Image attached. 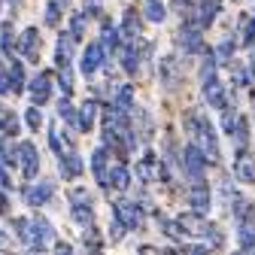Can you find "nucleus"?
Masks as SVG:
<instances>
[{"instance_id":"obj_1","label":"nucleus","mask_w":255,"mask_h":255,"mask_svg":"<svg viewBox=\"0 0 255 255\" xmlns=\"http://www.w3.org/2000/svg\"><path fill=\"white\" fill-rule=\"evenodd\" d=\"M176 46L182 49V55H201L207 49L204 43V27L198 24V18H182L179 27H176Z\"/></svg>"},{"instance_id":"obj_2","label":"nucleus","mask_w":255,"mask_h":255,"mask_svg":"<svg viewBox=\"0 0 255 255\" xmlns=\"http://www.w3.org/2000/svg\"><path fill=\"white\" fill-rule=\"evenodd\" d=\"M179 167H182V173L188 176V182H201V179H204V173H207V158H204V152L198 149V143H185V146H182Z\"/></svg>"},{"instance_id":"obj_3","label":"nucleus","mask_w":255,"mask_h":255,"mask_svg":"<svg viewBox=\"0 0 255 255\" xmlns=\"http://www.w3.org/2000/svg\"><path fill=\"white\" fill-rule=\"evenodd\" d=\"M195 143H198V149L204 152L207 164H219L222 152H219V140H216V128L210 125V119H207V116H201V122H198V131H195Z\"/></svg>"},{"instance_id":"obj_4","label":"nucleus","mask_w":255,"mask_h":255,"mask_svg":"<svg viewBox=\"0 0 255 255\" xmlns=\"http://www.w3.org/2000/svg\"><path fill=\"white\" fill-rule=\"evenodd\" d=\"M107 61H110V58H107V52H104L101 40H91V43H85V49H82V55H79V73L88 79V76L98 73Z\"/></svg>"},{"instance_id":"obj_5","label":"nucleus","mask_w":255,"mask_h":255,"mask_svg":"<svg viewBox=\"0 0 255 255\" xmlns=\"http://www.w3.org/2000/svg\"><path fill=\"white\" fill-rule=\"evenodd\" d=\"M113 216L122 222L128 231H134V228L143 225V207H140L137 201H128V198H119V201L113 204Z\"/></svg>"},{"instance_id":"obj_6","label":"nucleus","mask_w":255,"mask_h":255,"mask_svg":"<svg viewBox=\"0 0 255 255\" xmlns=\"http://www.w3.org/2000/svg\"><path fill=\"white\" fill-rule=\"evenodd\" d=\"M40 27H24L21 34H18V46H15V55H21L24 61L30 64H40Z\"/></svg>"},{"instance_id":"obj_7","label":"nucleus","mask_w":255,"mask_h":255,"mask_svg":"<svg viewBox=\"0 0 255 255\" xmlns=\"http://www.w3.org/2000/svg\"><path fill=\"white\" fill-rule=\"evenodd\" d=\"M185 201H188V210L198 213V216H207L210 213V204H213V195H210V185L201 179V182H191L188 191H185Z\"/></svg>"},{"instance_id":"obj_8","label":"nucleus","mask_w":255,"mask_h":255,"mask_svg":"<svg viewBox=\"0 0 255 255\" xmlns=\"http://www.w3.org/2000/svg\"><path fill=\"white\" fill-rule=\"evenodd\" d=\"M18 167H21L24 179H37V173H40V152L30 140L18 143Z\"/></svg>"},{"instance_id":"obj_9","label":"nucleus","mask_w":255,"mask_h":255,"mask_svg":"<svg viewBox=\"0 0 255 255\" xmlns=\"http://www.w3.org/2000/svg\"><path fill=\"white\" fill-rule=\"evenodd\" d=\"M140 30H143V12L134 9V6H128L122 21H119V34H122V43H134L140 40Z\"/></svg>"},{"instance_id":"obj_10","label":"nucleus","mask_w":255,"mask_h":255,"mask_svg":"<svg viewBox=\"0 0 255 255\" xmlns=\"http://www.w3.org/2000/svg\"><path fill=\"white\" fill-rule=\"evenodd\" d=\"M201 94H204V101H207L213 110H225V107H231V104H228V88L222 85L216 76L201 82Z\"/></svg>"},{"instance_id":"obj_11","label":"nucleus","mask_w":255,"mask_h":255,"mask_svg":"<svg viewBox=\"0 0 255 255\" xmlns=\"http://www.w3.org/2000/svg\"><path fill=\"white\" fill-rule=\"evenodd\" d=\"M27 91H30V104H34V107H43V104L52 98V73H49V70H40L34 79L27 82Z\"/></svg>"},{"instance_id":"obj_12","label":"nucleus","mask_w":255,"mask_h":255,"mask_svg":"<svg viewBox=\"0 0 255 255\" xmlns=\"http://www.w3.org/2000/svg\"><path fill=\"white\" fill-rule=\"evenodd\" d=\"M76 40L67 34V30H58V40H55V67H70L73 55H76Z\"/></svg>"},{"instance_id":"obj_13","label":"nucleus","mask_w":255,"mask_h":255,"mask_svg":"<svg viewBox=\"0 0 255 255\" xmlns=\"http://www.w3.org/2000/svg\"><path fill=\"white\" fill-rule=\"evenodd\" d=\"M91 173L101 188H110V152H107V146H98L91 152Z\"/></svg>"},{"instance_id":"obj_14","label":"nucleus","mask_w":255,"mask_h":255,"mask_svg":"<svg viewBox=\"0 0 255 255\" xmlns=\"http://www.w3.org/2000/svg\"><path fill=\"white\" fill-rule=\"evenodd\" d=\"M116 55H119V67H122L128 76H134V73L140 70V61H143V58H140V46H137V43H122V49H119Z\"/></svg>"},{"instance_id":"obj_15","label":"nucleus","mask_w":255,"mask_h":255,"mask_svg":"<svg viewBox=\"0 0 255 255\" xmlns=\"http://www.w3.org/2000/svg\"><path fill=\"white\" fill-rule=\"evenodd\" d=\"M82 170H85V164H82L79 152L67 149L64 155H58V173H61V179H76Z\"/></svg>"},{"instance_id":"obj_16","label":"nucleus","mask_w":255,"mask_h":255,"mask_svg":"<svg viewBox=\"0 0 255 255\" xmlns=\"http://www.w3.org/2000/svg\"><path fill=\"white\" fill-rule=\"evenodd\" d=\"M219 12H222V0H198V3H195V18H198V24L204 30L216 24Z\"/></svg>"},{"instance_id":"obj_17","label":"nucleus","mask_w":255,"mask_h":255,"mask_svg":"<svg viewBox=\"0 0 255 255\" xmlns=\"http://www.w3.org/2000/svg\"><path fill=\"white\" fill-rule=\"evenodd\" d=\"M234 179L237 182H255V155H249L246 149H240L237 152V158H234Z\"/></svg>"},{"instance_id":"obj_18","label":"nucleus","mask_w":255,"mask_h":255,"mask_svg":"<svg viewBox=\"0 0 255 255\" xmlns=\"http://www.w3.org/2000/svg\"><path fill=\"white\" fill-rule=\"evenodd\" d=\"M55 195V185L52 182H30L27 188H24V201H27V207H43V204H49V198Z\"/></svg>"},{"instance_id":"obj_19","label":"nucleus","mask_w":255,"mask_h":255,"mask_svg":"<svg viewBox=\"0 0 255 255\" xmlns=\"http://www.w3.org/2000/svg\"><path fill=\"white\" fill-rule=\"evenodd\" d=\"M70 12V0H46V12H43V24L61 30V18Z\"/></svg>"},{"instance_id":"obj_20","label":"nucleus","mask_w":255,"mask_h":255,"mask_svg":"<svg viewBox=\"0 0 255 255\" xmlns=\"http://www.w3.org/2000/svg\"><path fill=\"white\" fill-rule=\"evenodd\" d=\"M158 79L167 91H173L179 85V67H176V55H164L161 64H158Z\"/></svg>"},{"instance_id":"obj_21","label":"nucleus","mask_w":255,"mask_h":255,"mask_svg":"<svg viewBox=\"0 0 255 255\" xmlns=\"http://www.w3.org/2000/svg\"><path fill=\"white\" fill-rule=\"evenodd\" d=\"M137 176H140V182H155L158 179V170H161V158H158L155 152H146L140 161H137Z\"/></svg>"},{"instance_id":"obj_22","label":"nucleus","mask_w":255,"mask_h":255,"mask_svg":"<svg viewBox=\"0 0 255 255\" xmlns=\"http://www.w3.org/2000/svg\"><path fill=\"white\" fill-rule=\"evenodd\" d=\"M6 67H9V85H12V94H21L27 88V76H24V64L21 58H6Z\"/></svg>"},{"instance_id":"obj_23","label":"nucleus","mask_w":255,"mask_h":255,"mask_svg":"<svg viewBox=\"0 0 255 255\" xmlns=\"http://www.w3.org/2000/svg\"><path fill=\"white\" fill-rule=\"evenodd\" d=\"M119 113H131L134 110V85H116L113 88V101H110Z\"/></svg>"},{"instance_id":"obj_24","label":"nucleus","mask_w":255,"mask_h":255,"mask_svg":"<svg viewBox=\"0 0 255 255\" xmlns=\"http://www.w3.org/2000/svg\"><path fill=\"white\" fill-rule=\"evenodd\" d=\"M15 46H18L15 27H12V21H3V24H0V55H3V58H12V55H15Z\"/></svg>"},{"instance_id":"obj_25","label":"nucleus","mask_w":255,"mask_h":255,"mask_svg":"<svg viewBox=\"0 0 255 255\" xmlns=\"http://www.w3.org/2000/svg\"><path fill=\"white\" fill-rule=\"evenodd\" d=\"M110 188H116V191H128V188H131V170H128L125 161L110 164Z\"/></svg>"},{"instance_id":"obj_26","label":"nucleus","mask_w":255,"mask_h":255,"mask_svg":"<svg viewBox=\"0 0 255 255\" xmlns=\"http://www.w3.org/2000/svg\"><path fill=\"white\" fill-rule=\"evenodd\" d=\"M0 134L9 137V140H15V137L21 134V119H18V113L0 110Z\"/></svg>"},{"instance_id":"obj_27","label":"nucleus","mask_w":255,"mask_h":255,"mask_svg":"<svg viewBox=\"0 0 255 255\" xmlns=\"http://www.w3.org/2000/svg\"><path fill=\"white\" fill-rule=\"evenodd\" d=\"M140 12H143V18H146V21H152V24H161V21L167 18V6H164V0H146V6H143Z\"/></svg>"},{"instance_id":"obj_28","label":"nucleus","mask_w":255,"mask_h":255,"mask_svg":"<svg viewBox=\"0 0 255 255\" xmlns=\"http://www.w3.org/2000/svg\"><path fill=\"white\" fill-rule=\"evenodd\" d=\"M67 18H70V21H67V27H64V30H67L76 43H82V40H85V24H88V18L82 15V9H79V12H67Z\"/></svg>"},{"instance_id":"obj_29","label":"nucleus","mask_w":255,"mask_h":255,"mask_svg":"<svg viewBox=\"0 0 255 255\" xmlns=\"http://www.w3.org/2000/svg\"><path fill=\"white\" fill-rule=\"evenodd\" d=\"M94 116H98V104H94V101H85V104L79 107V119H76V125H79L82 134H88L91 128H94Z\"/></svg>"},{"instance_id":"obj_30","label":"nucleus","mask_w":255,"mask_h":255,"mask_svg":"<svg viewBox=\"0 0 255 255\" xmlns=\"http://www.w3.org/2000/svg\"><path fill=\"white\" fill-rule=\"evenodd\" d=\"M216 70H219V61H216V52L207 46L204 52H201V70H198V76H201V82L204 79H213L216 76Z\"/></svg>"},{"instance_id":"obj_31","label":"nucleus","mask_w":255,"mask_h":255,"mask_svg":"<svg viewBox=\"0 0 255 255\" xmlns=\"http://www.w3.org/2000/svg\"><path fill=\"white\" fill-rule=\"evenodd\" d=\"M58 116H61V122H67L73 131H79V125H76V119H79V110L70 104V98H61L58 101Z\"/></svg>"},{"instance_id":"obj_32","label":"nucleus","mask_w":255,"mask_h":255,"mask_svg":"<svg viewBox=\"0 0 255 255\" xmlns=\"http://www.w3.org/2000/svg\"><path fill=\"white\" fill-rule=\"evenodd\" d=\"M213 52H216V61H219V67H228V64L234 61L237 43H234V40H222V43H219V46H216Z\"/></svg>"},{"instance_id":"obj_33","label":"nucleus","mask_w":255,"mask_h":255,"mask_svg":"<svg viewBox=\"0 0 255 255\" xmlns=\"http://www.w3.org/2000/svg\"><path fill=\"white\" fill-rule=\"evenodd\" d=\"M237 240H240V249L255 246V222H237Z\"/></svg>"},{"instance_id":"obj_34","label":"nucleus","mask_w":255,"mask_h":255,"mask_svg":"<svg viewBox=\"0 0 255 255\" xmlns=\"http://www.w3.org/2000/svg\"><path fill=\"white\" fill-rule=\"evenodd\" d=\"M240 46H243V49H252V46H255V15H243V24H240Z\"/></svg>"},{"instance_id":"obj_35","label":"nucleus","mask_w":255,"mask_h":255,"mask_svg":"<svg viewBox=\"0 0 255 255\" xmlns=\"http://www.w3.org/2000/svg\"><path fill=\"white\" fill-rule=\"evenodd\" d=\"M55 79H58V88H61V98H70L73 94V67H58Z\"/></svg>"},{"instance_id":"obj_36","label":"nucleus","mask_w":255,"mask_h":255,"mask_svg":"<svg viewBox=\"0 0 255 255\" xmlns=\"http://www.w3.org/2000/svg\"><path fill=\"white\" fill-rule=\"evenodd\" d=\"M228 67H231V85L234 88H246L249 85V67L246 64H237V61H231Z\"/></svg>"},{"instance_id":"obj_37","label":"nucleus","mask_w":255,"mask_h":255,"mask_svg":"<svg viewBox=\"0 0 255 255\" xmlns=\"http://www.w3.org/2000/svg\"><path fill=\"white\" fill-rule=\"evenodd\" d=\"M234 143H237V149H246V143H249V119L246 116H237V125H234Z\"/></svg>"},{"instance_id":"obj_38","label":"nucleus","mask_w":255,"mask_h":255,"mask_svg":"<svg viewBox=\"0 0 255 255\" xmlns=\"http://www.w3.org/2000/svg\"><path fill=\"white\" fill-rule=\"evenodd\" d=\"M73 222H76V225H82V228L94 225V210H91V204H76L73 207Z\"/></svg>"},{"instance_id":"obj_39","label":"nucleus","mask_w":255,"mask_h":255,"mask_svg":"<svg viewBox=\"0 0 255 255\" xmlns=\"http://www.w3.org/2000/svg\"><path fill=\"white\" fill-rule=\"evenodd\" d=\"M30 222H34V228H37V234H40V237H43L46 243H52V240H55V228H52V222H49L46 216H40V213H37V216L30 219Z\"/></svg>"},{"instance_id":"obj_40","label":"nucleus","mask_w":255,"mask_h":255,"mask_svg":"<svg viewBox=\"0 0 255 255\" xmlns=\"http://www.w3.org/2000/svg\"><path fill=\"white\" fill-rule=\"evenodd\" d=\"M24 125L30 128V131H40L43 128V110L30 104V110H24Z\"/></svg>"},{"instance_id":"obj_41","label":"nucleus","mask_w":255,"mask_h":255,"mask_svg":"<svg viewBox=\"0 0 255 255\" xmlns=\"http://www.w3.org/2000/svg\"><path fill=\"white\" fill-rule=\"evenodd\" d=\"M237 116H240V113H237L234 107H225V110H222V131H225L228 137L234 134V125H237Z\"/></svg>"},{"instance_id":"obj_42","label":"nucleus","mask_w":255,"mask_h":255,"mask_svg":"<svg viewBox=\"0 0 255 255\" xmlns=\"http://www.w3.org/2000/svg\"><path fill=\"white\" fill-rule=\"evenodd\" d=\"M12 94V85H9V67H6V58L0 55V98Z\"/></svg>"},{"instance_id":"obj_43","label":"nucleus","mask_w":255,"mask_h":255,"mask_svg":"<svg viewBox=\"0 0 255 255\" xmlns=\"http://www.w3.org/2000/svg\"><path fill=\"white\" fill-rule=\"evenodd\" d=\"M82 15L91 21V18H101L104 15V0H85L82 3Z\"/></svg>"},{"instance_id":"obj_44","label":"nucleus","mask_w":255,"mask_h":255,"mask_svg":"<svg viewBox=\"0 0 255 255\" xmlns=\"http://www.w3.org/2000/svg\"><path fill=\"white\" fill-rule=\"evenodd\" d=\"M67 198H70V204H73V207H76V204H91V195H88L82 185L70 188V191H67Z\"/></svg>"},{"instance_id":"obj_45","label":"nucleus","mask_w":255,"mask_h":255,"mask_svg":"<svg viewBox=\"0 0 255 255\" xmlns=\"http://www.w3.org/2000/svg\"><path fill=\"white\" fill-rule=\"evenodd\" d=\"M182 255H210V246L207 243H188V246H182Z\"/></svg>"},{"instance_id":"obj_46","label":"nucleus","mask_w":255,"mask_h":255,"mask_svg":"<svg viewBox=\"0 0 255 255\" xmlns=\"http://www.w3.org/2000/svg\"><path fill=\"white\" fill-rule=\"evenodd\" d=\"M125 231H128V228H125V225H122V222H119V219L113 216V228H110V240H113V243H119Z\"/></svg>"},{"instance_id":"obj_47","label":"nucleus","mask_w":255,"mask_h":255,"mask_svg":"<svg viewBox=\"0 0 255 255\" xmlns=\"http://www.w3.org/2000/svg\"><path fill=\"white\" fill-rule=\"evenodd\" d=\"M0 188H12V179H9V173H6V164H0Z\"/></svg>"},{"instance_id":"obj_48","label":"nucleus","mask_w":255,"mask_h":255,"mask_svg":"<svg viewBox=\"0 0 255 255\" xmlns=\"http://www.w3.org/2000/svg\"><path fill=\"white\" fill-rule=\"evenodd\" d=\"M0 249H3V252H12V240H9V231H3V228H0Z\"/></svg>"},{"instance_id":"obj_49","label":"nucleus","mask_w":255,"mask_h":255,"mask_svg":"<svg viewBox=\"0 0 255 255\" xmlns=\"http://www.w3.org/2000/svg\"><path fill=\"white\" fill-rule=\"evenodd\" d=\"M9 213V198H6V188H0V216Z\"/></svg>"},{"instance_id":"obj_50","label":"nucleus","mask_w":255,"mask_h":255,"mask_svg":"<svg viewBox=\"0 0 255 255\" xmlns=\"http://www.w3.org/2000/svg\"><path fill=\"white\" fill-rule=\"evenodd\" d=\"M55 255H73L70 243H55Z\"/></svg>"},{"instance_id":"obj_51","label":"nucleus","mask_w":255,"mask_h":255,"mask_svg":"<svg viewBox=\"0 0 255 255\" xmlns=\"http://www.w3.org/2000/svg\"><path fill=\"white\" fill-rule=\"evenodd\" d=\"M249 52H252V55H249V64H246V67H249V76L255 79V46H252Z\"/></svg>"},{"instance_id":"obj_52","label":"nucleus","mask_w":255,"mask_h":255,"mask_svg":"<svg viewBox=\"0 0 255 255\" xmlns=\"http://www.w3.org/2000/svg\"><path fill=\"white\" fill-rule=\"evenodd\" d=\"M140 252H143V255H158V252H155V249H152V246H143V249H140Z\"/></svg>"},{"instance_id":"obj_53","label":"nucleus","mask_w":255,"mask_h":255,"mask_svg":"<svg viewBox=\"0 0 255 255\" xmlns=\"http://www.w3.org/2000/svg\"><path fill=\"white\" fill-rule=\"evenodd\" d=\"M3 3H9V6H18V3H21V0H3Z\"/></svg>"},{"instance_id":"obj_54","label":"nucleus","mask_w":255,"mask_h":255,"mask_svg":"<svg viewBox=\"0 0 255 255\" xmlns=\"http://www.w3.org/2000/svg\"><path fill=\"white\" fill-rule=\"evenodd\" d=\"M0 12H3V0H0Z\"/></svg>"},{"instance_id":"obj_55","label":"nucleus","mask_w":255,"mask_h":255,"mask_svg":"<svg viewBox=\"0 0 255 255\" xmlns=\"http://www.w3.org/2000/svg\"><path fill=\"white\" fill-rule=\"evenodd\" d=\"M234 255H240V252H234Z\"/></svg>"},{"instance_id":"obj_56","label":"nucleus","mask_w":255,"mask_h":255,"mask_svg":"<svg viewBox=\"0 0 255 255\" xmlns=\"http://www.w3.org/2000/svg\"><path fill=\"white\" fill-rule=\"evenodd\" d=\"M252 3H255V0H252Z\"/></svg>"}]
</instances>
